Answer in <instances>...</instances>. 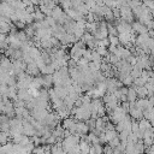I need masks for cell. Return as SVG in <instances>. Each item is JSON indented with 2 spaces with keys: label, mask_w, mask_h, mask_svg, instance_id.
<instances>
[{
  "label": "cell",
  "mask_w": 154,
  "mask_h": 154,
  "mask_svg": "<svg viewBox=\"0 0 154 154\" xmlns=\"http://www.w3.org/2000/svg\"><path fill=\"white\" fill-rule=\"evenodd\" d=\"M119 18H122V20H125L128 23H131L134 20V14H132V11L129 6H120L119 7Z\"/></svg>",
  "instance_id": "cell-1"
},
{
  "label": "cell",
  "mask_w": 154,
  "mask_h": 154,
  "mask_svg": "<svg viewBox=\"0 0 154 154\" xmlns=\"http://www.w3.org/2000/svg\"><path fill=\"white\" fill-rule=\"evenodd\" d=\"M116 30L117 32L122 34V32H130L132 29H131V24L125 22V20H118L116 23Z\"/></svg>",
  "instance_id": "cell-2"
},
{
  "label": "cell",
  "mask_w": 154,
  "mask_h": 154,
  "mask_svg": "<svg viewBox=\"0 0 154 154\" xmlns=\"http://www.w3.org/2000/svg\"><path fill=\"white\" fill-rule=\"evenodd\" d=\"M65 12L63 11V8L60 7V6H54L53 8H52V12H51V17L55 20V22H58L59 20V18L64 14Z\"/></svg>",
  "instance_id": "cell-3"
},
{
  "label": "cell",
  "mask_w": 154,
  "mask_h": 154,
  "mask_svg": "<svg viewBox=\"0 0 154 154\" xmlns=\"http://www.w3.org/2000/svg\"><path fill=\"white\" fill-rule=\"evenodd\" d=\"M131 29H132L134 31L138 32V34H144V32H147V31H148V29L146 28V25L141 24L140 22H135V23H132Z\"/></svg>",
  "instance_id": "cell-4"
},
{
  "label": "cell",
  "mask_w": 154,
  "mask_h": 154,
  "mask_svg": "<svg viewBox=\"0 0 154 154\" xmlns=\"http://www.w3.org/2000/svg\"><path fill=\"white\" fill-rule=\"evenodd\" d=\"M136 97H137V94L135 91V88L128 89V91H126V100H129V102H135Z\"/></svg>",
  "instance_id": "cell-5"
},
{
  "label": "cell",
  "mask_w": 154,
  "mask_h": 154,
  "mask_svg": "<svg viewBox=\"0 0 154 154\" xmlns=\"http://www.w3.org/2000/svg\"><path fill=\"white\" fill-rule=\"evenodd\" d=\"M32 16H34V19L36 20V22H40V20H43L45 19V14L38 10V8H35L34 10V12H32Z\"/></svg>",
  "instance_id": "cell-6"
},
{
  "label": "cell",
  "mask_w": 154,
  "mask_h": 154,
  "mask_svg": "<svg viewBox=\"0 0 154 154\" xmlns=\"http://www.w3.org/2000/svg\"><path fill=\"white\" fill-rule=\"evenodd\" d=\"M38 10L45 14V16H51V12H52V8L43 5V4H38Z\"/></svg>",
  "instance_id": "cell-7"
},
{
  "label": "cell",
  "mask_w": 154,
  "mask_h": 154,
  "mask_svg": "<svg viewBox=\"0 0 154 154\" xmlns=\"http://www.w3.org/2000/svg\"><path fill=\"white\" fill-rule=\"evenodd\" d=\"M59 2H60L61 8L65 10V11L72 7V5H71V0H59Z\"/></svg>",
  "instance_id": "cell-8"
},
{
  "label": "cell",
  "mask_w": 154,
  "mask_h": 154,
  "mask_svg": "<svg viewBox=\"0 0 154 154\" xmlns=\"http://www.w3.org/2000/svg\"><path fill=\"white\" fill-rule=\"evenodd\" d=\"M103 5L112 10V8L117 7V0H103Z\"/></svg>",
  "instance_id": "cell-9"
},
{
  "label": "cell",
  "mask_w": 154,
  "mask_h": 154,
  "mask_svg": "<svg viewBox=\"0 0 154 154\" xmlns=\"http://www.w3.org/2000/svg\"><path fill=\"white\" fill-rule=\"evenodd\" d=\"M143 6H146L148 10H153L154 8V4H153V0H143V4H142Z\"/></svg>",
  "instance_id": "cell-10"
},
{
  "label": "cell",
  "mask_w": 154,
  "mask_h": 154,
  "mask_svg": "<svg viewBox=\"0 0 154 154\" xmlns=\"http://www.w3.org/2000/svg\"><path fill=\"white\" fill-rule=\"evenodd\" d=\"M118 42H119V41H118V37H117V36H112V35L109 36V43H111V45L117 46Z\"/></svg>",
  "instance_id": "cell-11"
},
{
  "label": "cell",
  "mask_w": 154,
  "mask_h": 154,
  "mask_svg": "<svg viewBox=\"0 0 154 154\" xmlns=\"http://www.w3.org/2000/svg\"><path fill=\"white\" fill-rule=\"evenodd\" d=\"M29 1H30V2H31L34 6H37V5L40 4V0H29Z\"/></svg>",
  "instance_id": "cell-12"
},
{
  "label": "cell",
  "mask_w": 154,
  "mask_h": 154,
  "mask_svg": "<svg viewBox=\"0 0 154 154\" xmlns=\"http://www.w3.org/2000/svg\"><path fill=\"white\" fill-rule=\"evenodd\" d=\"M95 2H96V5H99V6H101V5H103V0H94Z\"/></svg>",
  "instance_id": "cell-13"
},
{
  "label": "cell",
  "mask_w": 154,
  "mask_h": 154,
  "mask_svg": "<svg viewBox=\"0 0 154 154\" xmlns=\"http://www.w3.org/2000/svg\"><path fill=\"white\" fill-rule=\"evenodd\" d=\"M0 4H1V0H0Z\"/></svg>",
  "instance_id": "cell-14"
}]
</instances>
